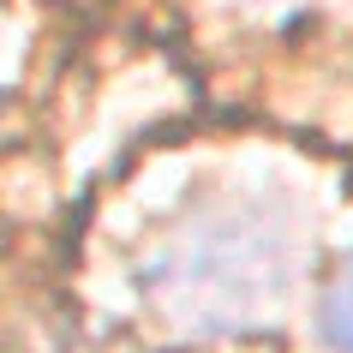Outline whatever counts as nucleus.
<instances>
[{"label": "nucleus", "instance_id": "obj_1", "mask_svg": "<svg viewBox=\"0 0 353 353\" xmlns=\"http://www.w3.org/2000/svg\"><path fill=\"white\" fill-rule=\"evenodd\" d=\"M317 330H323V341L341 353H353V252L341 258V270L330 276V288H323V305H317Z\"/></svg>", "mask_w": 353, "mask_h": 353}]
</instances>
